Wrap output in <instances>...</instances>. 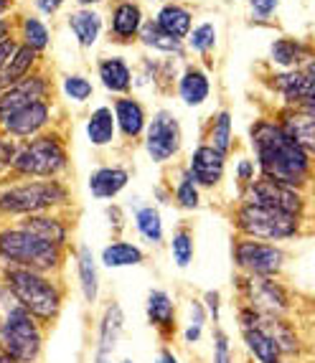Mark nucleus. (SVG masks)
<instances>
[{
  "instance_id": "obj_1",
  "label": "nucleus",
  "mask_w": 315,
  "mask_h": 363,
  "mask_svg": "<svg viewBox=\"0 0 315 363\" xmlns=\"http://www.w3.org/2000/svg\"><path fill=\"white\" fill-rule=\"evenodd\" d=\"M249 145L262 178L305 191L313 181L315 160L287 135L277 120L260 117L249 128Z\"/></svg>"
},
{
  "instance_id": "obj_2",
  "label": "nucleus",
  "mask_w": 315,
  "mask_h": 363,
  "mask_svg": "<svg viewBox=\"0 0 315 363\" xmlns=\"http://www.w3.org/2000/svg\"><path fill=\"white\" fill-rule=\"evenodd\" d=\"M3 285L13 300L28 310L41 325H51L64 308V287L54 274L26 269V267H6Z\"/></svg>"
},
{
  "instance_id": "obj_3",
  "label": "nucleus",
  "mask_w": 315,
  "mask_h": 363,
  "mask_svg": "<svg viewBox=\"0 0 315 363\" xmlns=\"http://www.w3.org/2000/svg\"><path fill=\"white\" fill-rule=\"evenodd\" d=\"M0 259L8 267H26L36 272L56 274L64 267L67 249L46 244L36 234L16 226V229L0 231Z\"/></svg>"
},
{
  "instance_id": "obj_4",
  "label": "nucleus",
  "mask_w": 315,
  "mask_h": 363,
  "mask_svg": "<svg viewBox=\"0 0 315 363\" xmlns=\"http://www.w3.org/2000/svg\"><path fill=\"white\" fill-rule=\"evenodd\" d=\"M234 229L236 236H249V239H260V242H292L303 234L305 218L290 216L277 208L257 206V203H244L239 201V206L234 208Z\"/></svg>"
},
{
  "instance_id": "obj_5",
  "label": "nucleus",
  "mask_w": 315,
  "mask_h": 363,
  "mask_svg": "<svg viewBox=\"0 0 315 363\" xmlns=\"http://www.w3.org/2000/svg\"><path fill=\"white\" fill-rule=\"evenodd\" d=\"M69 203V188L56 178L28 181L13 186L0 194V211L31 216V213H49Z\"/></svg>"
},
{
  "instance_id": "obj_6",
  "label": "nucleus",
  "mask_w": 315,
  "mask_h": 363,
  "mask_svg": "<svg viewBox=\"0 0 315 363\" xmlns=\"http://www.w3.org/2000/svg\"><path fill=\"white\" fill-rule=\"evenodd\" d=\"M0 348L18 363H36L41 358L43 325L18 303L8 308L0 323Z\"/></svg>"
},
{
  "instance_id": "obj_7",
  "label": "nucleus",
  "mask_w": 315,
  "mask_h": 363,
  "mask_svg": "<svg viewBox=\"0 0 315 363\" xmlns=\"http://www.w3.org/2000/svg\"><path fill=\"white\" fill-rule=\"evenodd\" d=\"M234 290L239 303L252 305L262 318H290L295 310L292 292L282 277H247L236 272Z\"/></svg>"
},
{
  "instance_id": "obj_8",
  "label": "nucleus",
  "mask_w": 315,
  "mask_h": 363,
  "mask_svg": "<svg viewBox=\"0 0 315 363\" xmlns=\"http://www.w3.org/2000/svg\"><path fill=\"white\" fill-rule=\"evenodd\" d=\"M69 165V152L59 135H36L18 147L13 170L26 178H56Z\"/></svg>"
},
{
  "instance_id": "obj_9",
  "label": "nucleus",
  "mask_w": 315,
  "mask_h": 363,
  "mask_svg": "<svg viewBox=\"0 0 315 363\" xmlns=\"http://www.w3.org/2000/svg\"><path fill=\"white\" fill-rule=\"evenodd\" d=\"M287 259L290 255L282 244L260 242V239H249V236H236L231 242L234 269L247 277H282Z\"/></svg>"
},
{
  "instance_id": "obj_10",
  "label": "nucleus",
  "mask_w": 315,
  "mask_h": 363,
  "mask_svg": "<svg viewBox=\"0 0 315 363\" xmlns=\"http://www.w3.org/2000/svg\"><path fill=\"white\" fill-rule=\"evenodd\" d=\"M239 201L244 203H257V206H267V208H277L282 213H290V216L305 218L308 211V199L300 188H290L282 186L277 181H270V178L257 176L252 183L242 186V196Z\"/></svg>"
},
{
  "instance_id": "obj_11",
  "label": "nucleus",
  "mask_w": 315,
  "mask_h": 363,
  "mask_svg": "<svg viewBox=\"0 0 315 363\" xmlns=\"http://www.w3.org/2000/svg\"><path fill=\"white\" fill-rule=\"evenodd\" d=\"M183 133L181 122L170 109H158L153 120H148L145 130V152L153 163H168L181 152Z\"/></svg>"
},
{
  "instance_id": "obj_12",
  "label": "nucleus",
  "mask_w": 315,
  "mask_h": 363,
  "mask_svg": "<svg viewBox=\"0 0 315 363\" xmlns=\"http://www.w3.org/2000/svg\"><path fill=\"white\" fill-rule=\"evenodd\" d=\"M125 333V310L120 303L109 300L99 313L97 320V343H94V356L92 363H112L120 338Z\"/></svg>"
},
{
  "instance_id": "obj_13",
  "label": "nucleus",
  "mask_w": 315,
  "mask_h": 363,
  "mask_svg": "<svg viewBox=\"0 0 315 363\" xmlns=\"http://www.w3.org/2000/svg\"><path fill=\"white\" fill-rule=\"evenodd\" d=\"M145 318L148 325L163 340H170L178 333V308L168 290L153 287L145 297Z\"/></svg>"
},
{
  "instance_id": "obj_14",
  "label": "nucleus",
  "mask_w": 315,
  "mask_h": 363,
  "mask_svg": "<svg viewBox=\"0 0 315 363\" xmlns=\"http://www.w3.org/2000/svg\"><path fill=\"white\" fill-rule=\"evenodd\" d=\"M277 122L287 130V135L295 140L297 145L315 160V104L282 107L277 112Z\"/></svg>"
},
{
  "instance_id": "obj_15",
  "label": "nucleus",
  "mask_w": 315,
  "mask_h": 363,
  "mask_svg": "<svg viewBox=\"0 0 315 363\" xmlns=\"http://www.w3.org/2000/svg\"><path fill=\"white\" fill-rule=\"evenodd\" d=\"M186 170L191 173L199 188H216L224 178V170H226V155L211 147L209 143H201L191 157H188V165Z\"/></svg>"
},
{
  "instance_id": "obj_16",
  "label": "nucleus",
  "mask_w": 315,
  "mask_h": 363,
  "mask_svg": "<svg viewBox=\"0 0 315 363\" xmlns=\"http://www.w3.org/2000/svg\"><path fill=\"white\" fill-rule=\"evenodd\" d=\"M49 94V82L43 77H26L18 84H13L8 91L0 94V122H6L18 109L28 107L33 102H46Z\"/></svg>"
},
{
  "instance_id": "obj_17",
  "label": "nucleus",
  "mask_w": 315,
  "mask_h": 363,
  "mask_svg": "<svg viewBox=\"0 0 315 363\" xmlns=\"http://www.w3.org/2000/svg\"><path fill=\"white\" fill-rule=\"evenodd\" d=\"M262 328L267 333L277 340L282 358H290V361H303L305 353H308V343H305L300 328L292 318H265Z\"/></svg>"
},
{
  "instance_id": "obj_18",
  "label": "nucleus",
  "mask_w": 315,
  "mask_h": 363,
  "mask_svg": "<svg viewBox=\"0 0 315 363\" xmlns=\"http://www.w3.org/2000/svg\"><path fill=\"white\" fill-rule=\"evenodd\" d=\"M272 89L282 99V107H300L313 97L315 82L303 72V69H290V72L272 74Z\"/></svg>"
},
{
  "instance_id": "obj_19",
  "label": "nucleus",
  "mask_w": 315,
  "mask_h": 363,
  "mask_svg": "<svg viewBox=\"0 0 315 363\" xmlns=\"http://www.w3.org/2000/svg\"><path fill=\"white\" fill-rule=\"evenodd\" d=\"M74 267H77V285L82 292V300L87 305L99 303V292H102V282H99V262L87 244H79L74 252Z\"/></svg>"
},
{
  "instance_id": "obj_20",
  "label": "nucleus",
  "mask_w": 315,
  "mask_h": 363,
  "mask_svg": "<svg viewBox=\"0 0 315 363\" xmlns=\"http://www.w3.org/2000/svg\"><path fill=\"white\" fill-rule=\"evenodd\" d=\"M51 120V107L49 102H33L28 107L18 109L16 115H11L6 122H3V128H6L8 135L13 138H36L41 135V130L49 125Z\"/></svg>"
},
{
  "instance_id": "obj_21",
  "label": "nucleus",
  "mask_w": 315,
  "mask_h": 363,
  "mask_svg": "<svg viewBox=\"0 0 315 363\" xmlns=\"http://www.w3.org/2000/svg\"><path fill=\"white\" fill-rule=\"evenodd\" d=\"M18 226L26 231H31V234H36L38 239H43L46 244H54V247H59V249H67L69 239H72V229H69V224L51 211L23 216V221H21Z\"/></svg>"
},
{
  "instance_id": "obj_22",
  "label": "nucleus",
  "mask_w": 315,
  "mask_h": 363,
  "mask_svg": "<svg viewBox=\"0 0 315 363\" xmlns=\"http://www.w3.org/2000/svg\"><path fill=\"white\" fill-rule=\"evenodd\" d=\"M130 170L122 165H102V168L89 173V194L97 201H112L128 188Z\"/></svg>"
},
{
  "instance_id": "obj_23",
  "label": "nucleus",
  "mask_w": 315,
  "mask_h": 363,
  "mask_svg": "<svg viewBox=\"0 0 315 363\" xmlns=\"http://www.w3.org/2000/svg\"><path fill=\"white\" fill-rule=\"evenodd\" d=\"M112 112H115L117 120V130L122 133L125 140H138L145 135L148 130V115L145 107L133 97H117L115 104H112Z\"/></svg>"
},
{
  "instance_id": "obj_24",
  "label": "nucleus",
  "mask_w": 315,
  "mask_h": 363,
  "mask_svg": "<svg viewBox=\"0 0 315 363\" xmlns=\"http://www.w3.org/2000/svg\"><path fill=\"white\" fill-rule=\"evenodd\" d=\"M143 262H145V249L128 239H112L99 252V264L107 269H128V267H140Z\"/></svg>"
},
{
  "instance_id": "obj_25",
  "label": "nucleus",
  "mask_w": 315,
  "mask_h": 363,
  "mask_svg": "<svg viewBox=\"0 0 315 363\" xmlns=\"http://www.w3.org/2000/svg\"><path fill=\"white\" fill-rule=\"evenodd\" d=\"M315 54V49H310L308 43L297 41V38H275L270 46V59L272 64H277L282 72L290 69H303L305 61Z\"/></svg>"
},
{
  "instance_id": "obj_26",
  "label": "nucleus",
  "mask_w": 315,
  "mask_h": 363,
  "mask_svg": "<svg viewBox=\"0 0 315 363\" xmlns=\"http://www.w3.org/2000/svg\"><path fill=\"white\" fill-rule=\"evenodd\" d=\"M242 333V343L247 348L249 358L255 363H280L282 361V351H280L277 340L267 333L265 328H247L239 330Z\"/></svg>"
},
{
  "instance_id": "obj_27",
  "label": "nucleus",
  "mask_w": 315,
  "mask_h": 363,
  "mask_svg": "<svg viewBox=\"0 0 315 363\" xmlns=\"http://www.w3.org/2000/svg\"><path fill=\"white\" fill-rule=\"evenodd\" d=\"M99 82L107 91L112 94H120L125 97L130 89H133V69L128 67V61L122 59V56H112V59H102L99 61Z\"/></svg>"
},
{
  "instance_id": "obj_28",
  "label": "nucleus",
  "mask_w": 315,
  "mask_h": 363,
  "mask_svg": "<svg viewBox=\"0 0 315 363\" xmlns=\"http://www.w3.org/2000/svg\"><path fill=\"white\" fill-rule=\"evenodd\" d=\"M211 94L209 74L199 67H188L178 79V97L186 107H201Z\"/></svg>"
},
{
  "instance_id": "obj_29",
  "label": "nucleus",
  "mask_w": 315,
  "mask_h": 363,
  "mask_svg": "<svg viewBox=\"0 0 315 363\" xmlns=\"http://www.w3.org/2000/svg\"><path fill=\"white\" fill-rule=\"evenodd\" d=\"M117 135V120L112 107H97L87 117V140L94 147H107L112 145V140Z\"/></svg>"
},
{
  "instance_id": "obj_30",
  "label": "nucleus",
  "mask_w": 315,
  "mask_h": 363,
  "mask_svg": "<svg viewBox=\"0 0 315 363\" xmlns=\"http://www.w3.org/2000/svg\"><path fill=\"white\" fill-rule=\"evenodd\" d=\"M135 221V231L140 234V239L150 247H160L165 242V226H163V216L155 206L145 203V206H138L133 213Z\"/></svg>"
},
{
  "instance_id": "obj_31",
  "label": "nucleus",
  "mask_w": 315,
  "mask_h": 363,
  "mask_svg": "<svg viewBox=\"0 0 315 363\" xmlns=\"http://www.w3.org/2000/svg\"><path fill=\"white\" fill-rule=\"evenodd\" d=\"M143 28V11L133 0H120L112 11V33L120 41H130Z\"/></svg>"
},
{
  "instance_id": "obj_32",
  "label": "nucleus",
  "mask_w": 315,
  "mask_h": 363,
  "mask_svg": "<svg viewBox=\"0 0 315 363\" xmlns=\"http://www.w3.org/2000/svg\"><path fill=\"white\" fill-rule=\"evenodd\" d=\"M155 23L160 26V28L168 33V36L173 38H186L188 33H191V23H194V16H191V11H186L183 6H176V3H168V6L160 8V13H158Z\"/></svg>"
},
{
  "instance_id": "obj_33",
  "label": "nucleus",
  "mask_w": 315,
  "mask_h": 363,
  "mask_svg": "<svg viewBox=\"0 0 315 363\" xmlns=\"http://www.w3.org/2000/svg\"><path fill=\"white\" fill-rule=\"evenodd\" d=\"M69 28H72V33L77 36V41L87 49V46H94V43H97L99 30H102V18H99V13H94L92 8H82V11L69 16Z\"/></svg>"
},
{
  "instance_id": "obj_34",
  "label": "nucleus",
  "mask_w": 315,
  "mask_h": 363,
  "mask_svg": "<svg viewBox=\"0 0 315 363\" xmlns=\"http://www.w3.org/2000/svg\"><path fill=\"white\" fill-rule=\"evenodd\" d=\"M140 41L145 43L148 49H155V51H163V54H176V56H183V41L181 38H173L168 36L155 21H148L143 23L140 28Z\"/></svg>"
},
{
  "instance_id": "obj_35",
  "label": "nucleus",
  "mask_w": 315,
  "mask_h": 363,
  "mask_svg": "<svg viewBox=\"0 0 315 363\" xmlns=\"http://www.w3.org/2000/svg\"><path fill=\"white\" fill-rule=\"evenodd\" d=\"M168 249H170V259L178 269H188L191 262H194V255H196V242H194V231L188 229V226H178L173 231L168 242Z\"/></svg>"
},
{
  "instance_id": "obj_36",
  "label": "nucleus",
  "mask_w": 315,
  "mask_h": 363,
  "mask_svg": "<svg viewBox=\"0 0 315 363\" xmlns=\"http://www.w3.org/2000/svg\"><path fill=\"white\" fill-rule=\"evenodd\" d=\"M209 145L216 147L221 155H229L231 147H234V130H231L229 109H221V112L214 115L211 128H209Z\"/></svg>"
},
{
  "instance_id": "obj_37",
  "label": "nucleus",
  "mask_w": 315,
  "mask_h": 363,
  "mask_svg": "<svg viewBox=\"0 0 315 363\" xmlns=\"http://www.w3.org/2000/svg\"><path fill=\"white\" fill-rule=\"evenodd\" d=\"M173 196H176L178 208H183V211H196V208L201 206V188H199V183L191 178V173H188L186 168H183L181 176H178Z\"/></svg>"
},
{
  "instance_id": "obj_38",
  "label": "nucleus",
  "mask_w": 315,
  "mask_h": 363,
  "mask_svg": "<svg viewBox=\"0 0 315 363\" xmlns=\"http://www.w3.org/2000/svg\"><path fill=\"white\" fill-rule=\"evenodd\" d=\"M33 61H36V51L31 49V46H18V51L13 54V59L8 61V67L3 69V77L11 82V84H18L21 79L28 77L31 67H33Z\"/></svg>"
},
{
  "instance_id": "obj_39",
  "label": "nucleus",
  "mask_w": 315,
  "mask_h": 363,
  "mask_svg": "<svg viewBox=\"0 0 315 363\" xmlns=\"http://www.w3.org/2000/svg\"><path fill=\"white\" fill-rule=\"evenodd\" d=\"M211 363H234L231 338L221 325H216L211 330Z\"/></svg>"
},
{
  "instance_id": "obj_40",
  "label": "nucleus",
  "mask_w": 315,
  "mask_h": 363,
  "mask_svg": "<svg viewBox=\"0 0 315 363\" xmlns=\"http://www.w3.org/2000/svg\"><path fill=\"white\" fill-rule=\"evenodd\" d=\"M64 94H67L72 102L84 104L87 99L94 94V86H92L89 79L82 77V74H69V77H64Z\"/></svg>"
},
{
  "instance_id": "obj_41",
  "label": "nucleus",
  "mask_w": 315,
  "mask_h": 363,
  "mask_svg": "<svg viewBox=\"0 0 315 363\" xmlns=\"http://www.w3.org/2000/svg\"><path fill=\"white\" fill-rule=\"evenodd\" d=\"M214 43H216V26L214 23H201L188 33V46H191V51L209 54V51L214 49Z\"/></svg>"
},
{
  "instance_id": "obj_42",
  "label": "nucleus",
  "mask_w": 315,
  "mask_h": 363,
  "mask_svg": "<svg viewBox=\"0 0 315 363\" xmlns=\"http://www.w3.org/2000/svg\"><path fill=\"white\" fill-rule=\"evenodd\" d=\"M23 38H26V46H31L33 51H43L46 46H49V28H46L38 18H26L23 21Z\"/></svg>"
},
{
  "instance_id": "obj_43",
  "label": "nucleus",
  "mask_w": 315,
  "mask_h": 363,
  "mask_svg": "<svg viewBox=\"0 0 315 363\" xmlns=\"http://www.w3.org/2000/svg\"><path fill=\"white\" fill-rule=\"evenodd\" d=\"M201 303H204V308H206V313H209V323H214V328L221 325V305H224L221 292L206 290L204 295H201Z\"/></svg>"
},
{
  "instance_id": "obj_44",
  "label": "nucleus",
  "mask_w": 315,
  "mask_h": 363,
  "mask_svg": "<svg viewBox=\"0 0 315 363\" xmlns=\"http://www.w3.org/2000/svg\"><path fill=\"white\" fill-rule=\"evenodd\" d=\"M262 318L252 305L247 303H239L236 305V323H239V330H247V328H260L262 325Z\"/></svg>"
},
{
  "instance_id": "obj_45",
  "label": "nucleus",
  "mask_w": 315,
  "mask_h": 363,
  "mask_svg": "<svg viewBox=\"0 0 315 363\" xmlns=\"http://www.w3.org/2000/svg\"><path fill=\"white\" fill-rule=\"evenodd\" d=\"M206 323H209V313H206V308H204V303L196 300V297H191V300H188V323L186 325L206 328Z\"/></svg>"
},
{
  "instance_id": "obj_46",
  "label": "nucleus",
  "mask_w": 315,
  "mask_h": 363,
  "mask_svg": "<svg viewBox=\"0 0 315 363\" xmlns=\"http://www.w3.org/2000/svg\"><path fill=\"white\" fill-rule=\"evenodd\" d=\"M257 176H260V170H257L255 160H252V157H239V163H236V181L242 183V186H247V183H252Z\"/></svg>"
},
{
  "instance_id": "obj_47",
  "label": "nucleus",
  "mask_w": 315,
  "mask_h": 363,
  "mask_svg": "<svg viewBox=\"0 0 315 363\" xmlns=\"http://www.w3.org/2000/svg\"><path fill=\"white\" fill-rule=\"evenodd\" d=\"M18 155V145L13 140L0 138V170L3 168H13V160Z\"/></svg>"
},
{
  "instance_id": "obj_48",
  "label": "nucleus",
  "mask_w": 315,
  "mask_h": 363,
  "mask_svg": "<svg viewBox=\"0 0 315 363\" xmlns=\"http://www.w3.org/2000/svg\"><path fill=\"white\" fill-rule=\"evenodd\" d=\"M249 6H252V13H255L257 18L265 21V18H270L275 11H277L280 0H249Z\"/></svg>"
},
{
  "instance_id": "obj_49",
  "label": "nucleus",
  "mask_w": 315,
  "mask_h": 363,
  "mask_svg": "<svg viewBox=\"0 0 315 363\" xmlns=\"http://www.w3.org/2000/svg\"><path fill=\"white\" fill-rule=\"evenodd\" d=\"M104 216L109 218V229L115 231V234H120V231L125 229V213H122V208L117 206V203H112V206H107V211H104Z\"/></svg>"
},
{
  "instance_id": "obj_50",
  "label": "nucleus",
  "mask_w": 315,
  "mask_h": 363,
  "mask_svg": "<svg viewBox=\"0 0 315 363\" xmlns=\"http://www.w3.org/2000/svg\"><path fill=\"white\" fill-rule=\"evenodd\" d=\"M18 51V46H16V41L13 38H8V41H3L0 43V72L8 67V61L13 59V54Z\"/></svg>"
},
{
  "instance_id": "obj_51",
  "label": "nucleus",
  "mask_w": 315,
  "mask_h": 363,
  "mask_svg": "<svg viewBox=\"0 0 315 363\" xmlns=\"http://www.w3.org/2000/svg\"><path fill=\"white\" fill-rule=\"evenodd\" d=\"M204 330H206V328L186 325V328H183V343H186V345H196V343H201V338H204Z\"/></svg>"
},
{
  "instance_id": "obj_52",
  "label": "nucleus",
  "mask_w": 315,
  "mask_h": 363,
  "mask_svg": "<svg viewBox=\"0 0 315 363\" xmlns=\"http://www.w3.org/2000/svg\"><path fill=\"white\" fill-rule=\"evenodd\" d=\"M153 363H181V358H178V353L170 348V345H160L155 353V361Z\"/></svg>"
},
{
  "instance_id": "obj_53",
  "label": "nucleus",
  "mask_w": 315,
  "mask_h": 363,
  "mask_svg": "<svg viewBox=\"0 0 315 363\" xmlns=\"http://www.w3.org/2000/svg\"><path fill=\"white\" fill-rule=\"evenodd\" d=\"M38 3V8H41L43 13H54V11H59V6H56L54 0H36Z\"/></svg>"
},
{
  "instance_id": "obj_54",
  "label": "nucleus",
  "mask_w": 315,
  "mask_h": 363,
  "mask_svg": "<svg viewBox=\"0 0 315 363\" xmlns=\"http://www.w3.org/2000/svg\"><path fill=\"white\" fill-rule=\"evenodd\" d=\"M8 30H11V26H8V21L0 18V43L8 41Z\"/></svg>"
},
{
  "instance_id": "obj_55",
  "label": "nucleus",
  "mask_w": 315,
  "mask_h": 363,
  "mask_svg": "<svg viewBox=\"0 0 315 363\" xmlns=\"http://www.w3.org/2000/svg\"><path fill=\"white\" fill-rule=\"evenodd\" d=\"M79 6H94V3H102V0H77Z\"/></svg>"
},
{
  "instance_id": "obj_56",
  "label": "nucleus",
  "mask_w": 315,
  "mask_h": 363,
  "mask_svg": "<svg viewBox=\"0 0 315 363\" xmlns=\"http://www.w3.org/2000/svg\"><path fill=\"white\" fill-rule=\"evenodd\" d=\"M3 363H18V361H16V358H11L6 351H3Z\"/></svg>"
},
{
  "instance_id": "obj_57",
  "label": "nucleus",
  "mask_w": 315,
  "mask_h": 363,
  "mask_svg": "<svg viewBox=\"0 0 315 363\" xmlns=\"http://www.w3.org/2000/svg\"><path fill=\"white\" fill-rule=\"evenodd\" d=\"M280 363H303V361H290V358H282Z\"/></svg>"
},
{
  "instance_id": "obj_58",
  "label": "nucleus",
  "mask_w": 315,
  "mask_h": 363,
  "mask_svg": "<svg viewBox=\"0 0 315 363\" xmlns=\"http://www.w3.org/2000/svg\"><path fill=\"white\" fill-rule=\"evenodd\" d=\"M112 363H135V361H130V358H122V361H112Z\"/></svg>"
},
{
  "instance_id": "obj_59",
  "label": "nucleus",
  "mask_w": 315,
  "mask_h": 363,
  "mask_svg": "<svg viewBox=\"0 0 315 363\" xmlns=\"http://www.w3.org/2000/svg\"><path fill=\"white\" fill-rule=\"evenodd\" d=\"M54 3H56V6H61V3H64V0H54Z\"/></svg>"
},
{
  "instance_id": "obj_60",
  "label": "nucleus",
  "mask_w": 315,
  "mask_h": 363,
  "mask_svg": "<svg viewBox=\"0 0 315 363\" xmlns=\"http://www.w3.org/2000/svg\"><path fill=\"white\" fill-rule=\"evenodd\" d=\"M0 363H3V348H0Z\"/></svg>"
}]
</instances>
